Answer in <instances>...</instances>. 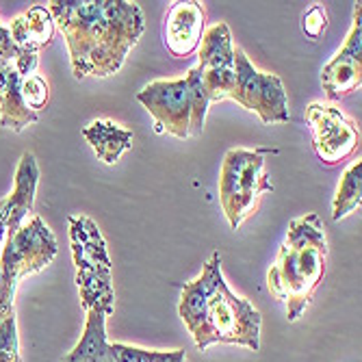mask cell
<instances>
[{"label":"cell","mask_w":362,"mask_h":362,"mask_svg":"<svg viewBox=\"0 0 362 362\" xmlns=\"http://www.w3.org/2000/svg\"><path fill=\"white\" fill-rule=\"evenodd\" d=\"M46 7L68 42L76 78L115 74L146 28L141 7L128 0H50Z\"/></svg>","instance_id":"cell-1"},{"label":"cell","mask_w":362,"mask_h":362,"mask_svg":"<svg viewBox=\"0 0 362 362\" xmlns=\"http://www.w3.org/2000/svg\"><path fill=\"white\" fill-rule=\"evenodd\" d=\"M178 315L200 351L215 343L243 345L260 351V313L228 288L221 274V254L215 252L202 274L182 286Z\"/></svg>","instance_id":"cell-2"},{"label":"cell","mask_w":362,"mask_h":362,"mask_svg":"<svg viewBox=\"0 0 362 362\" xmlns=\"http://www.w3.org/2000/svg\"><path fill=\"white\" fill-rule=\"evenodd\" d=\"M327 243L317 213H308L288 223L286 239L276 265L267 274L272 295L284 304L286 319L298 321L325 278Z\"/></svg>","instance_id":"cell-3"},{"label":"cell","mask_w":362,"mask_h":362,"mask_svg":"<svg viewBox=\"0 0 362 362\" xmlns=\"http://www.w3.org/2000/svg\"><path fill=\"white\" fill-rule=\"evenodd\" d=\"M72 256L76 265V284L81 291V304L85 310L100 308L109 315L115 310L113 267L107 243L98 226L89 217H70Z\"/></svg>","instance_id":"cell-4"},{"label":"cell","mask_w":362,"mask_h":362,"mask_svg":"<svg viewBox=\"0 0 362 362\" xmlns=\"http://www.w3.org/2000/svg\"><path fill=\"white\" fill-rule=\"evenodd\" d=\"M269 152L276 154L278 150L233 148L223 156L219 176V202L233 230H237L245 221V217H250L258 209L262 193L274 191V185L265 174V154Z\"/></svg>","instance_id":"cell-5"},{"label":"cell","mask_w":362,"mask_h":362,"mask_svg":"<svg viewBox=\"0 0 362 362\" xmlns=\"http://www.w3.org/2000/svg\"><path fill=\"white\" fill-rule=\"evenodd\" d=\"M57 239L42 217H30L0 252V319L13 313L16 288L22 278L48 267L57 256Z\"/></svg>","instance_id":"cell-6"},{"label":"cell","mask_w":362,"mask_h":362,"mask_svg":"<svg viewBox=\"0 0 362 362\" xmlns=\"http://www.w3.org/2000/svg\"><path fill=\"white\" fill-rule=\"evenodd\" d=\"M230 100L254 111L262 124H286L291 117L282 78L258 72L241 48H235V89Z\"/></svg>","instance_id":"cell-7"},{"label":"cell","mask_w":362,"mask_h":362,"mask_svg":"<svg viewBox=\"0 0 362 362\" xmlns=\"http://www.w3.org/2000/svg\"><path fill=\"white\" fill-rule=\"evenodd\" d=\"M200 44L197 70L202 74V85L211 103L226 100L235 89V44L230 26L226 22L215 24L204 33Z\"/></svg>","instance_id":"cell-8"},{"label":"cell","mask_w":362,"mask_h":362,"mask_svg":"<svg viewBox=\"0 0 362 362\" xmlns=\"http://www.w3.org/2000/svg\"><path fill=\"white\" fill-rule=\"evenodd\" d=\"M306 122L313 128V150L325 165H337L347 158L360 141L356 124L337 107L313 103L306 109Z\"/></svg>","instance_id":"cell-9"},{"label":"cell","mask_w":362,"mask_h":362,"mask_svg":"<svg viewBox=\"0 0 362 362\" xmlns=\"http://www.w3.org/2000/svg\"><path fill=\"white\" fill-rule=\"evenodd\" d=\"M137 100L170 135L178 139L191 135V98L187 78L154 81L137 93Z\"/></svg>","instance_id":"cell-10"},{"label":"cell","mask_w":362,"mask_h":362,"mask_svg":"<svg viewBox=\"0 0 362 362\" xmlns=\"http://www.w3.org/2000/svg\"><path fill=\"white\" fill-rule=\"evenodd\" d=\"M360 83H362V5L356 3L354 24L345 40V46L330 63L323 65L321 85L330 100H341V98L356 91Z\"/></svg>","instance_id":"cell-11"},{"label":"cell","mask_w":362,"mask_h":362,"mask_svg":"<svg viewBox=\"0 0 362 362\" xmlns=\"http://www.w3.org/2000/svg\"><path fill=\"white\" fill-rule=\"evenodd\" d=\"M206 13L200 3L195 0H185V3H174L165 18V46L168 50L185 59L200 48L204 35Z\"/></svg>","instance_id":"cell-12"},{"label":"cell","mask_w":362,"mask_h":362,"mask_svg":"<svg viewBox=\"0 0 362 362\" xmlns=\"http://www.w3.org/2000/svg\"><path fill=\"white\" fill-rule=\"evenodd\" d=\"M37 180H40L37 160L30 152H24L16 172V187L11 195L0 200V213L5 215V223H7V239L18 235V230L24 226V219L33 213Z\"/></svg>","instance_id":"cell-13"},{"label":"cell","mask_w":362,"mask_h":362,"mask_svg":"<svg viewBox=\"0 0 362 362\" xmlns=\"http://www.w3.org/2000/svg\"><path fill=\"white\" fill-rule=\"evenodd\" d=\"M22 76L16 70L13 61L0 70V124L20 133L28 124H35L40 115L24 105L22 98Z\"/></svg>","instance_id":"cell-14"},{"label":"cell","mask_w":362,"mask_h":362,"mask_svg":"<svg viewBox=\"0 0 362 362\" xmlns=\"http://www.w3.org/2000/svg\"><path fill=\"white\" fill-rule=\"evenodd\" d=\"M11 40L22 52H40L54 37V20L44 5H33L26 13L18 16L11 26Z\"/></svg>","instance_id":"cell-15"},{"label":"cell","mask_w":362,"mask_h":362,"mask_svg":"<svg viewBox=\"0 0 362 362\" xmlns=\"http://www.w3.org/2000/svg\"><path fill=\"white\" fill-rule=\"evenodd\" d=\"M63 362H115L107 341V313L100 308L87 310L85 332L76 347L63 358Z\"/></svg>","instance_id":"cell-16"},{"label":"cell","mask_w":362,"mask_h":362,"mask_svg":"<svg viewBox=\"0 0 362 362\" xmlns=\"http://www.w3.org/2000/svg\"><path fill=\"white\" fill-rule=\"evenodd\" d=\"M85 139L93 148V152L100 156L105 163L113 165V163L122 156V152L133 148V133L115 122L109 119H95L83 130Z\"/></svg>","instance_id":"cell-17"},{"label":"cell","mask_w":362,"mask_h":362,"mask_svg":"<svg viewBox=\"0 0 362 362\" xmlns=\"http://www.w3.org/2000/svg\"><path fill=\"white\" fill-rule=\"evenodd\" d=\"M362 202V160H356L345 170L334 202H332V217L339 221L343 217H347L349 213H354Z\"/></svg>","instance_id":"cell-18"},{"label":"cell","mask_w":362,"mask_h":362,"mask_svg":"<svg viewBox=\"0 0 362 362\" xmlns=\"http://www.w3.org/2000/svg\"><path fill=\"white\" fill-rule=\"evenodd\" d=\"M187 85H189V98H191V135L197 137V135H202V130H204L206 111L211 105V98L202 85V74L197 70V65L189 70Z\"/></svg>","instance_id":"cell-19"},{"label":"cell","mask_w":362,"mask_h":362,"mask_svg":"<svg viewBox=\"0 0 362 362\" xmlns=\"http://www.w3.org/2000/svg\"><path fill=\"white\" fill-rule=\"evenodd\" d=\"M115 362H187L185 349H174V351H152L144 347H133L124 343H113L111 345Z\"/></svg>","instance_id":"cell-20"},{"label":"cell","mask_w":362,"mask_h":362,"mask_svg":"<svg viewBox=\"0 0 362 362\" xmlns=\"http://www.w3.org/2000/svg\"><path fill=\"white\" fill-rule=\"evenodd\" d=\"M0 362H22L16 315L0 319Z\"/></svg>","instance_id":"cell-21"},{"label":"cell","mask_w":362,"mask_h":362,"mask_svg":"<svg viewBox=\"0 0 362 362\" xmlns=\"http://www.w3.org/2000/svg\"><path fill=\"white\" fill-rule=\"evenodd\" d=\"M22 98H24V105L35 111L48 105V98H50V89L48 83L40 76V74H33L28 78L22 81Z\"/></svg>","instance_id":"cell-22"},{"label":"cell","mask_w":362,"mask_h":362,"mask_svg":"<svg viewBox=\"0 0 362 362\" xmlns=\"http://www.w3.org/2000/svg\"><path fill=\"white\" fill-rule=\"evenodd\" d=\"M327 26V13L321 5H315L310 7L306 13H304V20H302V28L304 33L310 37V40H319L323 35V30Z\"/></svg>","instance_id":"cell-23"},{"label":"cell","mask_w":362,"mask_h":362,"mask_svg":"<svg viewBox=\"0 0 362 362\" xmlns=\"http://www.w3.org/2000/svg\"><path fill=\"white\" fill-rule=\"evenodd\" d=\"M20 54H22V50H20V48L13 44L9 28L0 24V59H3V61H9V63H11V61H16Z\"/></svg>","instance_id":"cell-24"},{"label":"cell","mask_w":362,"mask_h":362,"mask_svg":"<svg viewBox=\"0 0 362 362\" xmlns=\"http://www.w3.org/2000/svg\"><path fill=\"white\" fill-rule=\"evenodd\" d=\"M13 65H16V70L20 72L22 78L33 76V74L37 72V65H40L37 52H22V54L13 61Z\"/></svg>","instance_id":"cell-25"},{"label":"cell","mask_w":362,"mask_h":362,"mask_svg":"<svg viewBox=\"0 0 362 362\" xmlns=\"http://www.w3.org/2000/svg\"><path fill=\"white\" fill-rule=\"evenodd\" d=\"M5 235H7V223H5V215L0 213V252H3V241H5Z\"/></svg>","instance_id":"cell-26"},{"label":"cell","mask_w":362,"mask_h":362,"mask_svg":"<svg viewBox=\"0 0 362 362\" xmlns=\"http://www.w3.org/2000/svg\"><path fill=\"white\" fill-rule=\"evenodd\" d=\"M7 63H9V61H3V59H0V70H3V68H5V65H7Z\"/></svg>","instance_id":"cell-27"}]
</instances>
